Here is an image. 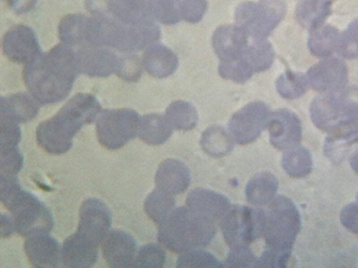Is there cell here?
Returning a JSON list of instances; mask_svg holds the SVG:
<instances>
[{
	"label": "cell",
	"instance_id": "6da1fadb",
	"mask_svg": "<svg viewBox=\"0 0 358 268\" xmlns=\"http://www.w3.org/2000/svg\"><path fill=\"white\" fill-rule=\"evenodd\" d=\"M80 73L77 52L62 43L48 52H41L25 65L22 77L31 96L46 105L65 100Z\"/></svg>",
	"mask_w": 358,
	"mask_h": 268
},
{
	"label": "cell",
	"instance_id": "7a4b0ae2",
	"mask_svg": "<svg viewBox=\"0 0 358 268\" xmlns=\"http://www.w3.org/2000/svg\"><path fill=\"white\" fill-rule=\"evenodd\" d=\"M101 109L95 96L76 95L55 115L38 126L36 137L39 145L50 154H66L73 145L74 136L84 126L95 121Z\"/></svg>",
	"mask_w": 358,
	"mask_h": 268
},
{
	"label": "cell",
	"instance_id": "3957f363",
	"mask_svg": "<svg viewBox=\"0 0 358 268\" xmlns=\"http://www.w3.org/2000/svg\"><path fill=\"white\" fill-rule=\"evenodd\" d=\"M0 194L20 234L27 237L48 233L52 229L54 221L48 208L35 195L24 191L15 175L2 174Z\"/></svg>",
	"mask_w": 358,
	"mask_h": 268
},
{
	"label": "cell",
	"instance_id": "277c9868",
	"mask_svg": "<svg viewBox=\"0 0 358 268\" xmlns=\"http://www.w3.org/2000/svg\"><path fill=\"white\" fill-rule=\"evenodd\" d=\"M215 234V223L203 218L188 207H182L174 209L159 225L158 238L167 249L182 254L206 247Z\"/></svg>",
	"mask_w": 358,
	"mask_h": 268
},
{
	"label": "cell",
	"instance_id": "5b68a950",
	"mask_svg": "<svg viewBox=\"0 0 358 268\" xmlns=\"http://www.w3.org/2000/svg\"><path fill=\"white\" fill-rule=\"evenodd\" d=\"M301 229L299 211L289 198L280 195L263 210L262 237L266 249L280 258L285 267Z\"/></svg>",
	"mask_w": 358,
	"mask_h": 268
},
{
	"label": "cell",
	"instance_id": "8992f818",
	"mask_svg": "<svg viewBox=\"0 0 358 268\" xmlns=\"http://www.w3.org/2000/svg\"><path fill=\"white\" fill-rule=\"evenodd\" d=\"M336 93L317 98L311 107L315 125L330 134V142L358 140V98Z\"/></svg>",
	"mask_w": 358,
	"mask_h": 268
},
{
	"label": "cell",
	"instance_id": "52a82bcc",
	"mask_svg": "<svg viewBox=\"0 0 358 268\" xmlns=\"http://www.w3.org/2000/svg\"><path fill=\"white\" fill-rule=\"evenodd\" d=\"M285 6L282 0H260L238 6L235 12L237 26L255 40H263L274 31L283 18Z\"/></svg>",
	"mask_w": 358,
	"mask_h": 268
},
{
	"label": "cell",
	"instance_id": "ba28073f",
	"mask_svg": "<svg viewBox=\"0 0 358 268\" xmlns=\"http://www.w3.org/2000/svg\"><path fill=\"white\" fill-rule=\"evenodd\" d=\"M141 119L131 109L103 110L96 122L99 142L109 150L123 147L138 134Z\"/></svg>",
	"mask_w": 358,
	"mask_h": 268
},
{
	"label": "cell",
	"instance_id": "9c48e42d",
	"mask_svg": "<svg viewBox=\"0 0 358 268\" xmlns=\"http://www.w3.org/2000/svg\"><path fill=\"white\" fill-rule=\"evenodd\" d=\"M220 223L224 240L231 248L249 246L262 237L263 210L231 206Z\"/></svg>",
	"mask_w": 358,
	"mask_h": 268
},
{
	"label": "cell",
	"instance_id": "30bf717a",
	"mask_svg": "<svg viewBox=\"0 0 358 268\" xmlns=\"http://www.w3.org/2000/svg\"><path fill=\"white\" fill-rule=\"evenodd\" d=\"M271 115L270 108L262 102L251 103L237 111L229 124L234 140L241 144L255 142L266 127Z\"/></svg>",
	"mask_w": 358,
	"mask_h": 268
},
{
	"label": "cell",
	"instance_id": "8fae6325",
	"mask_svg": "<svg viewBox=\"0 0 358 268\" xmlns=\"http://www.w3.org/2000/svg\"><path fill=\"white\" fill-rule=\"evenodd\" d=\"M77 232L99 246L110 232L112 216L108 206L101 200H85L80 210Z\"/></svg>",
	"mask_w": 358,
	"mask_h": 268
},
{
	"label": "cell",
	"instance_id": "7c38bea8",
	"mask_svg": "<svg viewBox=\"0 0 358 268\" xmlns=\"http://www.w3.org/2000/svg\"><path fill=\"white\" fill-rule=\"evenodd\" d=\"M3 50L10 61L27 65L41 52L34 29L24 24L13 27L5 34Z\"/></svg>",
	"mask_w": 358,
	"mask_h": 268
},
{
	"label": "cell",
	"instance_id": "4fadbf2b",
	"mask_svg": "<svg viewBox=\"0 0 358 268\" xmlns=\"http://www.w3.org/2000/svg\"><path fill=\"white\" fill-rule=\"evenodd\" d=\"M271 144L280 151L299 145L302 139V125L299 118L288 110L271 114L266 126Z\"/></svg>",
	"mask_w": 358,
	"mask_h": 268
},
{
	"label": "cell",
	"instance_id": "5bb4252c",
	"mask_svg": "<svg viewBox=\"0 0 358 268\" xmlns=\"http://www.w3.org/2000/svg\"><path fill=\"white\" fill-rule=\"evenodd\" d=\"M80 72L91 77H106L117 73L121 57L112 48L86 45L77 52Z\"/></svg>",
	"mask_w": 358,
	"mask_h": 268
},
{
	"label": "cell",
	"instance_id": "9a60e30c",
	"mask_svg": "<svg viewBox=\"0 0 358 268\" xmlns=\"http://www.w3.org/2000/svg\"><path fill=\"white\" fill-rule=\"evenodd\" d=\"M103 255L110 267H132L137 255V244L129 233L110 231L103 243Z\"/></svg>",
	"mask_w": 358,
	"mask_h": 268
},
{
	"label": "cell",
	"instance_id": "2e32d148",
	"mask_svg": "<svg viewBox=\"0 0 358 268\" xmlns=\"http://www.w3.org/2000/svg\"><path fill=\"white\" fill-rule=\"evenodd\" d=\"M187 205L203 218L217 223L223 218L231 207L224 195L211 190L196 188L189 193Z\"/></svg>",
	"mask_w": 358,
	"mask_h": 268
},
{
	"label": "cell",
	"instance_id": "e0dca14e",
	"mask_svg": "<svg viewBox=\"0 0 358 268\" xmlns=\"http://www.w3.org/2000/svg\"><path fill=\"white\" fill-rule=\"evenodd\" d=\"M24 250L28 260L36 267H57L62 262V248L48 233L27 237Z\"/></svg>",
	"mask_w": 358,
	"mask_h": 268
},
{
	"label": "cell",
	"instance_id": "ac0fdd59",
	"mask_svg": "<svg viewBox=\"0 0 358 268\" xmlns=\"http://www.w3.org/2000/svg\"><path fill=\"white\" fill-rule=\"evenodd\" d=\"M248 35L238 26L218 27L213 36V45L222 62L236 61L248 45Z\"/></svg>",
	"mask_w": 358,
	"mask_h": 268
},
{
	"label": "cell",
	"instance_id": "d6986e66",
	"mask_svg": "<svg viewBox=\"0 0 358 268\" xmlns=\"http://www.w3.org/2000/svg\"><path fill=\"white\" fill-rule=\"evenodd\" d=\"M99 258V246L76 232L69 236L62 247V263L66 267H93Z\"/></svg>",
	"mask_w": 358,
	"mask_h": 268
},
{
	"label": "cell",
	"instance_id": "ffe728a7",
	"mask_svg": "<svg viewBox=\"0 0 358 268\" xmlns=\"http://www.w3.org/2000/svg\"><path fill=\"white\" fill-rule=\"evenodd\" d=\"M191 173L182 161L168 159L158 168L155 182L157 188L171 195L185 193L191 184Z\"/></svg>",
	"mask_w": 358,
	"mask_h": 268
},
{
	"label": "cell",
	"instance_id": "44dd1931",
	"mask_svg": "<svg viewBox=\"0 0 358 268\" xmlns=\"http://www.w3.org/2000/svg\"><path fill=\"white\" fill-rule=\"evenodd\" d=\"M142 62L149 75L159 79L171 75L178 66L176 54L162 44L149 45L143 53Z\"/></svg>",
	"mask_w": 358,
	"mask_h": 268
},
{
	"label": "cell",
	"instance_id": "7402d4cb",
	"mask_svg": "<svg viewBox=\"0 0 358 268\" xmlns=\"http://www.w3.org/2000/svg\"><path fill=\"white\" fill-rule=\"evenodd\" d=\"M40 104L25 94H17L1 98V117L17 124L31 121L37 116Z\"/></svg>",
	"mask_w": 358,
	"mask_h": 268
},
{
	"label": "cell",
	"instance_id": "603a6c76",
	"mask_svg": "<svg viewBox=\"0 0 358 268\" xmlns=\"http://www.w3.org/2000/svg\"><path fill=\"white\" fill-rule=\"evenodd\" d=\"M91 17L81 14L65 16L58 27L59 38L70 46L79 47L88 45Z\"/></svg>",
	"mask_w": 358,
	"mask_h": 268
},
{
	"label": "cell",
	"instance_id": "cb8c5ba5",
	"mask_svg": "<svg viewBox=\"0 0 358 268\" xmlns=\"http://www.w3.org/2000/svg\"><path fill=\"white\" fill-rule=\"evenodd\" d=\"M278 187V179L273 174L258 173L251 179L246 186V198L254 205H266L275 198Z\"/></svg>",
	"mask_w": 358,
	"mask_h": 268
},
{
	"label": "cell",
	"instance_id": "d4e9b609",
	"mask_svg": "<svg viewBox=\"0 0 358 268\" xmlns=\"http://www.w3.org/2000/svg\"><path fill=\"white\" fill-rule=\"evenodd\" d=\"M172 133L173 128L165 115L152 113L141 119L138 135L148 144H162L170 138Z\"/></svg>",
	"mask_w": 358,
	"mask_h": 268
},
{
	"label": "cell",
	"instance_id": "484cf974",
	"mask_svg": "<svg viewBox=\"0 0 358 268\" xmlns=\"http://www.w3.org/2000/svg\"><path fill=\"white\" fill-rule=\"evenodd\" d=\"M203 151L214 158H222L229 154L234 148V139L231 134L220 126L206 129L201 138Z\"/></svg>",
	"mask_w": 358,
	"mask_h": 268
},
{
	"label": "cell",
	"instance_id": "4316f807",
	"mask_svg": "<svg viewBox=\"0 0 358 268\" xmlns=\"http://www.w3.org/2000/svg\"><path fill=\"white\" fill-rule=\"evenodd\" d=\"M255 73L264 72L270 68L274 61L275 52L272 45L263 40L248 45L240 57Z\"/></svg>",
	"mask_w": 358,
	"mask_h": 268
},
{
	"label": "cell",
	"instance_id": "83f0119b",
	"mask_svg": "<svg viewBox=\"0 0 358 268\" xmlns=\"http://www.w3.org/2000/svg\"><path fill=\"white\" fill-rule=\"evenodd\" d=\"M282 165L289 176L304 177L313 170L311 154L308 149L299 145L288 149L282 156Z\"/></svg>",
	"mask_w": 358,
	"mask_h": 268
},
{
	"label": "cell",
	"instance_id": "f1b7e54d",
	"mask_svg": "<svg viewBox=\"0 0 358 268\" xmlns=\"http://www.w3.org/2000/svg\"><path fill=\"white\" fill-rule=\"evenodd\" d=\"M165 116L173 128L177 131H191L198 122V113L196 108L184 100L173 102L166 109Z\"/></svg>",
	"mask_w": 358,
	"mask_h": 268
},
{
	"label": "cell",
	"instance_id": "f546056e",
	"mask_svg": "<svg viewBox=\"0 0 358 268\" xmlns=\"http://www.w3.org/2000/svg\"><path fill=\"white\" fill-rule=\"evenodd\" d=\"M175 204L173 195L157 188L146 198L144 208L148 217L159 226L174 211Z\"/></svg>",
	"mask_w": 358,
	"mask_h": 268
},
{
	"label": "cell",
	"instance_id": "4dcf8cb0",
	"mask_svg": "<svg viewBox=\"0 0 358 268\" xmlns=\"http://www.w3.org/2000/svg\"><path fill=\"white\" fill-rule=\"evenodd\" d=\"M166 261V255L164 249L158 244H150L141 248L132 267L161 268Z\"/></svg>",
	"mask_w": 358,
	"mask_h": 268
},
{
	"label": "cell",
	"instance_id": "1f68e13d",
	"mask_svg": "<svg viewBox=\"0 0 358 268\" xmlns=\"http://www.w3.org/2000/svg\"><path fill=\"white\" fill-rule=\"evenodd\" d=\"M178 267H224L212 253L196 249L182 253L177 260Z\"/></svg>",
	"mask_w": 358,
	"mask_h": 268
},
{
	"label": "cell",
	"instance_id": "d6a6232c",
	"mask_svg": "<svg viewBox=\"0 0 358 268\" xmlns=\"http://www.w3.org/2000/svg\"><path fill=\"white\" fill-rule=\"evenodd\" d=\"M152 17L162 24H175L182 20L178 0H151Z\"/></svg>",
	"mask_w": 358,
	"mask_h": 268
},
{
	"label": "cell",
	"instance_id": "836d02e7",
	"mask_svg": "<svg viewBox=\"0 0 358 268\" xmlns=\"http://www.w3.org/2000/svg\"><path fill=\"white\" fill-rule=\"evenodd\" d=\"M277 89L279 94L286 99L299 98L305 93V80L300 75L286 72L278 80Z\"/></svg>",
	"mask_w": 358,
	"mask_h": 268
},
{
	"label": "cell",
	"instance_id": "e575fe53",
	"mask_svg": "<svg viewBox=\"0 0 358 268\" xmlns=\"http://www.w3.org/2000/svg\"><path fill=\"white\" fill-rule=\"evenodd\" d=\"M219 73L224 79L238 84L245 83L255 73L241 58L234 61L222 62L219 67Z\"/></svg>",
	"mask_w": 358,
	"mask_h": 268
},
{
	"label": "cell",
	"instance_id": "d590c367",
	"mask_svg": "<svg viewBox=\"0 0 358 268\" xmlns=\"http://www.w3.org/2000/svg\"><path fill=\"white\" fill-rule=\"evenodd\" d=\"M21 140V131L17 123L10 119L1 117V154L19 150L18 144Z\"/></svg>",
	"mask_w": 358,
	"mask_h": 268
},
{
	"label": "cell",
	"instance_id": "8d00e7d4",
	"mask_svg": "<svg viewBox=\"0 0 358 268\" xmlns=\"http://www.w3.org/2000/svg\"><path fill=\"white\" fill-rule=\"evenodd\" d=\"M143 62L136 54L127 53L121 57V64L116 73L119 77L127 82H136L142 75Z\"/></svg>",
	"mask_w": 358,
	"mask_h": 268
},
{
	"label": "cell",
	"instance_id": "74e56055",
	"mask_svg": "<svg viewBox=\"0 0 358 268\" xmlns=\"http://www.w3.org/2000/svg\"><path fill=\"white\" fill-rule=\"evenodd\" d=\"M227 267H258V258L248 246L231 248L224 263Z\"/></svg>",
	"mask_w": 358,
	"mask_h": 268
},
{
	"label": "cell",
	"instance_id": "f35d334b",
	"mask_svg": "<svg viewBox=\"0 0 358 268\" xmlns=\"http://www.w3.org/2000/svg\"><path fill=\"white\" fill-rule=\"evenodd\" d=\"M182 20L189 23L200 22L207 9L206 0H178Z\"/></svg>",
	"mask_w": 358,
	"mask_h": 268
},
{
	"label": "cell",
	"instance_id": "ab89813d",
	"mask_svg": "<svg viewBox=\"0 0 358 268\" xmlns=\"http://www.w3.org/2000/svg\"><path fill=\"white\" fill-rule=\"evenodd\" d=\"M23 165V157L20 151L1 154V170L3 174L15 175Z\"/></svg>",
	"mask_w": 358,
	"mask_h": 268
},
{
	"label": "cell",
	"instance_id": "60d3db41",
	"mask_svg": "<svg viewBox=\"0 0 358 268\" xmlns=\"http://www.w3.org/2000/svg\"><path fill=\"white\" fill-rule=\"evenodd\" d=\"M341 222L346 229L358 234V202L348 204L343 208Z\"/></svg>",
	"mask_w": 358,
	"mask_h": 268
},
{
	"label": "cell",
	"instance_id": "b9f144b4",
	"mask_svg": "<svg viewBox=\"0 0 358 268\" xmlns=\"http://www.w3.org/2000/svg\"><path fill=\"white\" fill-rule=\"evenodd\" d=\"M114 0H85V7L92 16L109 15Z\"/></svg>",
	"mask_w": 358,
	"mask_h": 268
},
{
	"label": "cell",
	"instance_id": "7bdbcfd3",
	"mask_svg": "<svg viewBox=\"0 0 358 268\" xmlns=\"http://www.w3.org/2000/svg\"><path fill=\"white\" fill-rule=\"evenodd\" d=\"M38 0H6L10 8L17 14H24L31 11L36 6Z\"/></svg>",
	"mask_w": 358,
	"mask_h": 268
},
{
	"label": "cell",
	"instance_id": "ee69618b",
	"mask_svg": "<svg viewBox=\"0 0 358 268\" xmlns=\"http://www.w3.org/2000/svg\"><path fill=\"white\" fill-rule=\"evenodd\" d=\"M16 231L15 221L13 218L8 215L1 216V236L2 237H8Z\"/></svg>",
	"mask_w": 358,
	"mask_h": 268
},
{
	"label": "cell",
	"instance_id": "f6af8a7d",
	"mask_svg": "<svg viewBox=\"0 0 358 268\" xmlns=\"http://www.w3.org/2000/svg\"><path fill=\"white\" fill-rule=\"evenodd\" d=\"M350 163L352 170L358 174V147L351 156Z\"/></svg>",
	"mask_w": 358,
	"mask_h": 268
},
{
	"label": "cell",
	"instance_id": "bcb514c9",
	"mask_svg": "<svg viewBox=\"0 0 358 268\" xmlns=\"http://www.w3.org/2000/svg\"><path fill=\"white\" fill-rule=\"evenodd\" d=\"M357 202H358V193H357Z\"/></svg>",
	"mask_w": 358,
	"mask_h": 268
}]
</instances>
